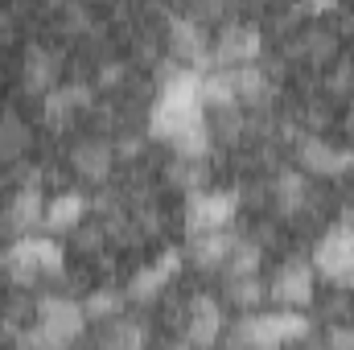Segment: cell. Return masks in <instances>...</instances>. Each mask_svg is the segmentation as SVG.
Instances as JSON below:
<instances>
[{
	"label": "cell",
	"mask_w": 354,
	"mask_h": 350,
	"mask_svg": "<svg viewBox=\"0 0 354 350\" xmlns=\"http://www.w3.org/2000/svg\"><path fill=\"white\" fill-rule=\"evenodd\" d=\"M268 297L280 305V309H301L313 301V268L305 260H288L276 268L272 284H268Z\"/></svg>",
	"instance_id": "obj_6"
},
{
	"label": "cell",
	"mask_w": 354,
	"mask_h": 350,
	"mask_svg": "<svg viewBox=\"0 0 354 350\" xmlns=\"http://www.w3.org/2000/svg\"><path fill=\"white\" fill-rule=\"evenodd\" d=\"M301 50H305L309 58H326V54H334V37L322 33V29H309V33L301 37Z\"/></svg>",
	"instance_id": "obj_22"
},
{
	"label": "cell",
	"mask_w": 354,
	"mask_h": 350,
	"mask_svg": "<svg viewBox=\"0 0 354 350\" xmlns=\"http://www.w3.org/2000/svg\"><path fill=\"white\" fill-rule=\"evenodd\" d=\"M346 128H351V136H354V107H351V120H346Z\"/></svg>",
	"instance_id": "obj_25"
},
{
	"label": "cell",
	"mask_w": 354,
	"mask_h": 350,
	"mask_svg": "<svg viewBox=\"0 0 354 350\" xmlns=\"http://www.w3.org/2000/svg\"><path fill=\"white\" fill-rule=\"evenodd\" d=\"M260 29L256 25H227L214 42V62L218 66H243V62H256L260 58Z\"/></svg>",
	"instance_id": "obj_8"
},
{
	"label": "cell",
	"mask_w": 354,
	"mask_h": 350,
	"mask_svg": "<svg viewBox=\"0 0 354 350\" xmlns=\"http://www.w3.org/2000/svg\"><path fill=\"white\" fill-rule=\"evenodd\" d=\"M75 169L87 177V181H103V177L111 174V149L99 145V140L79 145V149H75Z\"/></svg>",
	"instance_id": "obj_16"
},
{
	"label": "cell",
	"mask_w": 354,
	"mask_h": 350,
	"mask_svg": "<svg viewBox=\"0 0 354 350\" xmlns=\"http://www.w3.org/2000/svg\"><path fill=\"white\" fill-rule=\"evenodd\" d=\"M313 268L338 284H351L354 288V227H334L317 252H313Z\"/></svg>",
	"instance_id": "obj_5"
},
{
	"label": "cell",
	"mask_w": 354,
	"mask_h": 350,
	"mask_svg": "<svg viewBox=\"0 0 354 350\" xmlns=\"http://www.w3.org/2000/svg\"><path fill=\"white\" fill-rule=\"evenodd\" d=\"M25 87L33 95H50L58 87V54L50 50H29L25 58Z\"/></svg>",
	"instance_id": "obj_15"
},
{
	"label": "cell",
	"mask_w": 354,
	"mask_h": 350,
	"mask_svg": "<svg viewBox=\"0 0 354 350\" xmlns=\"http://www.w3.org/2000/svg\"><path fill=\"white\" fill-rule=\"evenodd\" d=\"M227 297H231L239 309H256V305L268 297V288L256 280V276H231V288H227Z\"/></svg>",
	"instance_id": "obj_21"
},
{
	"label": "cell",
	"mask_w": 354,
	"mask_h": 350,
	"mask_svg": "<svg viewBox=\"0 0 354 350\" xmlns=\"http://www.w3.org/2000/svg\"><path fill=\"white\" fill-rule=\"evenodd\" d=\"M29 149V128L12 116H0V161H17Z\"/></svg>",
	"instance_id": "obj_18"
},
{
	"label": "cell",
	"mask_w": 354,
	"mask_h": 350,
	"mask_svg": "<svg viewBox=\"0 0 354 350\" xmlns=\"http://www.w3.org/2000/svg\"><path fill=\"white\" fill-rule=\"evenodd\" d=\"M239 214V194L235 190H194L185 202V231L202 235V231H231Z\"/></svg>",
	"instance_id": "obj_3"
},
{
	"label": "cell",
	"mask_w": 354,
	"mask_h": 350,
	"mask_svg": "<svg viewBox=\"0 0 354 350\" xmlns=\"http://www.w3.org/2000/svg\"><path fill=\"white\" fill-rule=\"evenodd\" d=\"M301 169L313 177H342L354 169V149H342L334 140H322V136H309L301 140Z\"/></svg>",
	"instance_id": "obj_7"
},
{
	"label": "cell",
	"mask_w": 354,
	"mask_h": 350,
	"mask_svg": "<svg viewBox=\"0 0 354 350\" xmlns=\"http://www.w3.org/2000/svg\"><path fill=\"white\" fill-rule=\"evenodd\" d=\"M231 243H235L231 231H202V235H189V256L198 268H223Z\"/></svg>",
	"instance_id": "obj_13"
},
{
	"label": "cell",
	"mask_w": 354,
	"mask_h": 350,
	"mask_svg": "<svg viewBox=\"0 0 354 350\" xmlns=\"http://www.w3.org/2000/svg\"><path fill=\"white\" fill-rule=\"evenodd\" d=\"M309 326L297 309H280V313H248V326H239L235 342H252V347H280V342H297L305 338Z\"/></svg>",
	"instance_id": "obj_4"
},
{
	"label": "cell",
	"mask_w": 354,
	"mask_h": 350,
	"mask_svg": "<svg viewBox=\"0 0 354 350\" xmlns=\"http://www.w3.org/2000/svg\"><path fill=\"white\" fill-rule=\"evenodd\" d=\"M8 227L17 231V235H29L33 227H41L46 223V194H41V185H21L17 194H12V202H8Z\"/></svg>",
	"instance_id": "obj_11"
},
{
	"label": "cell",
	"mask_w": 354,
	"mask_h": 350,
	"mask_svg": "<svg viewBox=\"0 0 354 350\" xmlns=\"http://www.w3.org/2000/svg\"><path fill=\"white\" fill-rule=\"evenodd\" d=\"M4 33H8V25H4V12H0V37H4Z\"/></svg>",
	"instance_id": "obj_24"
},
{
	"label": "cell",
	"mask_w": 354,
	"mask_h": 350,
	"mask_svg": "<svg viewBox=\"0 0 354 350\" xmlns=\"http://www.w3.org/2000/svg\"><path fill=\"white\" fill-rule=\"evenodd\" d=\"M334 4L338 0H305V12L309 17H326V12H334Z\"/></svg>",
	"instance_id": "obj_23"
},
{
	"label": "cell",
	"mask_w": 354,
	"mask_h": 350,
	"mask_svg": "<svg viewBox=\"0 0 354 350\" xmlns=\"http://www.w3.org/2000/svg\"><path fill=\"white\" fill-rule=\"evenodd\" d=\"M177 268H181V256H177V252H161L149 268H140V272L132 276L128 297H132V301H153V297H161L165 284L177 276Z\"/></svg>",
	"instance_id": "obj_10"
},
{
	"label": "cell",
	"mask_w": 354,
	"mask_h": 350,
	"mask_svg": "<svg viewBox=\"0 0 354 350\" xmlns=\"http://www.w3.org/2000/svg\"><path fill=\"white\" fill-rule=\"evenodd\" d=\"M227 276H256V268H260V248L256 243H243V239H235L231 243V252H227Z\"/></svg>",
	"instance_id": "obj_20"
},
{
	"label": "cell",
	"mask_w": 354,
	"mask_h": 350,
	"mask_svg": "<svg viewBox=\"0 0 354 350\" xmlns=\"http://www.w3.org/2000/svg\"><path fill=\"white\" fill-rule=\"evenodd\" d=\"M87 219V198L79 190H62L54 198H46V231L50 235H66V231H79Z\"/></svg>",
	"instance_id": "obj_9"
},
{
	"label": "cell",
	"mask_w": 354,
	"mask_h": 350,
	"mask_svg": "<svg viewBox=\"0 0 354 350\" xmlns=\"http://www.w3.org/2000/svg\"><path fill=\"white\" fill-rule=\"evenodd\" d=\"M223 334V305L214 297H194L189 301V326H185V338L194 347H210L214 338Z\"/></svg>",
	"instance_id": "obj_12"
},
{
	"label": "cell",
	"mask_w": 354,
	"mask_h": 350,
	"mask_svg": "<svg viewBox=\"0 0 354 350\" xmlns=\"http://www.w3.org/2000/svg\"><path fill=\"white\" fill-rule=\"evenodd\" d=\"M33 322L37 326L25 342H33V347H71V342H79V334L87 326V313L71 297H46V301H37Z\"/></svg>",
	"instance_id": "obj_1"
},
{
	"label": "cell",
	"mask_w": 354,
	"mask_h": 350,
	"mask_svg": "<svg viewBox=\"0 0 354 350\" xmlns=\"http://www.w3.org/2000/svg\"><path fill=\"white\" fill-rule=\"evenodd\" d=\"M4 264L17 280H37V276H58L62 272V243L54 235H21L8 252H4Z\"/></svg>",
	"instance_id": "obj_2"
},
{
	"label": "cell",
	"mask_w": 354,
	"mask_h": 350,
	"mask_svg": "<svg viewBox=\"0 0 354 350\" xmlns=\"http://www.w3.org/2000/svg\"><path fill=\"white\" fill-rule=\"evenodd\" d=\"M309 198V177L305 174H284L280 181H276V206L280 210H301V202Z\"/></svg>",
	"instance_id": "obj_19"
},
{
	"label": "cell",
	"mask_w": 354,
	"mask_h": 350,
	"mask_svg": "<svg viewBox=\"0 0 354 350\" xmlns=\"http://www.w3.org/2000/svg\"><path fill=\"white\" fill-rule=\"evenodd\" d=\"M91 103V91L87 87H54L50 95H46V103H41V111L50 116V124L54 128H62L75 111H83Z\"/></svg>",
	"instance_id": "obj_14"
},
{
	"label": "cell",
	"mask_w": 354,
	"mask_h": 350,
	"mask_svg": "<svg viewBox=\"0 0 354 350\" xmlns=\"http://www.w3.org/2000/svg\"><path fill=\"white\" fill-rule=\"evenodd\" d=\"M83 313L87 322H115L124 313V293H111V288H99L83 301Z\"/></svg>",
	"instance_id": "obj_17"
}]
</instances>
